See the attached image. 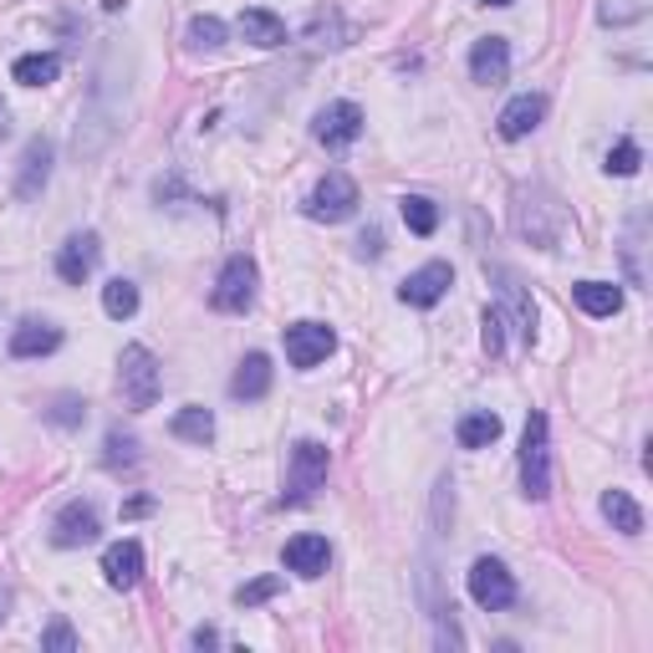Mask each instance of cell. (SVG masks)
<instances>
[{"label": "cell", "mask_w": 653, "mask_h": 653, "mask_svg": "<svg viewBox=\"0 0 653 653\" xmlns=\"http://www.w3.org/2000/svg\"><path fill=\"white\" fill-rule=\"evenodd\" d=\"M118 383H123V399H128V409H154L159 403V358L148 352V347H123L118 358Z\"/></svg>", "instance_id": "6da1fadb"}, {"label": "cell", "mask_w": 653, "mask_h": 653, "mask_svg": "<svg viewBox=\"0 0 653 653\" xmlns=\"http://www.w3.org/2000/svg\"><path fill=\"white\" fill-rule=\"evenodd\" d=\"M520 491L531 495V501H547V495H551L547 413H531V419H526V434H520Z\"/></svg>", "instance_id": "7a4b0ae2"}, {"label": "cell", "mask_w": 653, "mask_h": 653, "mask_svg": "<svg viewBox=\"0 0 653 653\" xmlns=\"http://www.w3.org/2000/svg\"><path fill=\"white\" fill-rule=\"evenodd\" d=\"M327 481V444L302 440L292 450V475H286V506H302L312 501V491Z\"/></svg>", "instance_id": "3957f363"}, {"label": "cell", "mask_w": 653, "mask_h": 653, "mask_svg": "<svg viewBox=\"0 0 653 653\" xmlns=\"http://www.w3.org/2000/svg\"><path fill=\"white\" fill-rule=\"evenodd\" d=\"M352 210H358V185H352L343 169H333L327 179H317V189L307 194V214L312 220H327V225L347 220Z\"/></svg>", "instance_id": "277c9868"}, {"label": "cell", "mask_w": 653, "mask_h": 653, "mask_svg": "<svg viewBox=\"0 0 653 653\" xmlns=\"http://www.w3.org/2000/svg\"><path fill=\"white\" fill-rule=\"evenodd\" d=\"M470 598L481 602L485 613L510 608V602H516V577L506 572V561H495V557L475 561V567H470Z\"/></svg>", "instance_id": "5b68a950"}, {"label": "cell", "mask_w": 653, "mask_h": 653, "mask_svg": "<svg viewBox=\"0 0 653 653\" xmlns=\"http://www.w3.org/2000/svg\"><path fill=\"white\" fill-rule=\"evenodd\" d=\"M214 312H245L255 302V261L251 255H230L220 281H214Z\"/></svg>", "instance_id": "8992f818"}, {"label": "cell", "mask_w": 653, "mask_h": 653, "mask_svg": "<svg viewBox=\"0 0 653 653\" xmlns=\"http://www.w3.org/2000/svg\"><path fill=\"white\" fill-rule=\"evenodd\" d=\"M333 347H337V333L327 322H296V327H286V358H292V368H317V362H327Z\"/></svg>", "instance_id": "52a82bcc"}, {"label": "cell", "mask_w": 653, "mask_h": 653, "mask_svg": "<svg viewBox=\"0 0 653 653\" xmlns=\"http://www.w3.org/2000/svg\"><path fill=\"white\" fill-rule=\"evenodd\" d=\"M97 531H103V520H97V510L87 506V501H67V506L56 510L52 520V541L56 547H93Z\"/></svg>", "instance_id": "ba28073f"}, {"label": "cell", "mask_w": 653, "mask_h": 653, "mask_svg": "<svg viewBox=\"0 0 653 653\" xmlns=\"http://www.w3.org/2000/svg\"><path fill=\"white\" fill-rule=\"evenodd\" d=\"M317 138L327 148H347L362 138V107L358 103H327L317 113Z\"/></svg>", "instance_id": "9c48e42d"}, {"label": "cell", "mask_w": 653, "mask_h": 653, "mask_svg": "<svg viewBox=\"0 0 653 653\" xmlns=\"http://www.w3.org/2000/svg\"><path fill=\"white\" fill-rule=\"evenodd\" d=\"M454 286V271H450V261H429V266H419L409 281L399 286V296L409 302V307H434L444 292Z\"/></svg>", "instance_id": "30bf717a"}, {"label": "cell", "mask_w": 653, "mask_h": 653, "mask_svg": "<svg viewBox=\"0 0 653 653\" xmlns=\"http://www.w3.org/2000/svg\"><path fill=\"white\" fill-rule=\"evenodd\" d=\"M93 271H97V235L82 230V235H72V241L56 251V276L67 281V286H82Z\"/></svg>", "instance_id": "8fae6325"}, {"label": "cell", "mask_w": 653, "mask_h": 653, "mask_svg": "<svg viewBox=\"0 0 653 653\" xmlns=\"http://www.w3.org/2000/svg\"><path fill=\"white\" fill-rule=\"evenodd\" d=\"M541 118H547V97H536V93H520V97H510L506 103V113H501V138H526V134H536L541 128Z\"/></svg>", "instance_id": "7c38bea8"}, {"label": "cell", "mask_w": 653, "mask_h": 653, "mask_svg": "<svg viewBox=\"0 0 653 653\" xmlns=\"http://www.w3.org/2000/svg\"><path fill=\"white\" fill-rule=\"evenodd\" d=\"M103 577H107V587L134 592L138 577H144V547H138V541H118V547H107L103 551Z\"/></svg>", "instance_id": "4fadbf2b"}, {"label": "cell", "mask_w": 653, "mask_h": 653, "mask_svg": "<svg viewBox=\"0 0 653 653\" xmlns=\"http://www.w3.org/2000/svg\"><path fill=\"white\" fill-rule=\"evenodd\" d=\"M46 173H52V144L46 138H31L21 148V173H15V194L21 200H36L41 189H46Z\"/></svg>", "instance_id": "5bb4252c"}, {"label": "cell", "mask_w": 653, "mask_h": 653, "mask_svg": "<svg viewBox=\"0 0 653 653\" xmlns=\"http://www.w3.org/2000/svg\"><path fill=\"white\" fill-rule=\"evenodd\" d=\"M281 557H286V567H292L296 577H322L327 572V561H333V547H327V536L307 531V536H292Z\"/></svg>", "instance_id": "9a60e30c"}, {"label": "cell", "mask_w": 653, "mask_h": 653, "mask_svg": "<svg viewBox=\"0 0 653 653\" xmlns=\"http://www.w3.org/2000/svg\"><path fill=\"white\" fill-rule=\"evenodd\" d=\"M506 72H510V46H506V36L475 41V52H470V77L485 82V87H495V82H506Z\"/></svg>", "instance_id": "2e32d148"}, {"label": "cell", "mask_w": 653, "mask_h": 653, "mask_svg": "<svg viewBox=\"0 0 653 653\" xmlns=\"http://www.w3.org/2000/svg\"><path fill=\"white\" fill-rule=\"evenodd\" d=\"M56 347H62V333H56L52 322L27 317L11 333V358H46V352H56Z\"/></svg>", "instance_id": "e0dca14e"}, {"label": "cell", "mask_w": 653, "mask_h": 653, "mask_svg": "<svg viewBox=\"0 0 653 653\" xmlns=\"http://www.w3.org/2000/svg\"><path fill=\"white\" fill-rule=\"evenodd\" d=\"M266 393H271V358L266 352H251V358L235 368V378H230V399L255 403V399H266Z\"/></svg>", "instance_id": "ac0fdd59"}, {"label": "cell", "mask_w": 653, "mask_h": 653, "mask_svg": "<svg viewBox=\"0 0 653 653\" xmlns=\"http://www.w3.org/2000/svg\"><path fill=\"white\" fill-rule=\"evenodd\" d=\"M572 296L587 317H618V307H623V292H618L613 281H577Z\"/></svg>", "instance_id": "d6986e66"}, {"label": "cell", "mask_w": 653, "mask_h": 653, "mask_svg": "<svg viewBox=\"0 0 653 653\" xmlns=\"http://www.w3.org/2000/svg\"><path fill=\"white\" fill-rule=\"evenodd\" d=\"M602 516L613 520V531H623V536H639L643 531V510H639V501L628 491H608L602 495Z\"/></svg>", "instance_id": "ffe728a7"}, {"label": "cell", "mask_w": 653, "mask_h": 653, "mask_svg": "<svg viewBox=\"0 0 653 653\" xmlns=\"http://www.w3.org/2000/svg\"><path fill=\"white\" fill-rule=\"evenodd\" d=\"M173 440H189V444H210L214 440V413L200 409V403H189V409L173 413Z\"/></svg>", "instance_id": "44dd1931"}, {"label": "cell", "mask_w": 653, "mask_h": 653, "mask_svg": "<svg viewBox=\"0 0 653 653\" xmlns=\"http://www.w3.org/2000/svg\"><path fill=\"white\" fill-rule=\"evenodd\" d=\"M241 36L251 41V46H281L286 41V27H281V15L271 11H241Z\"/></svg>", "instance_id": "7402d4cb"}, {"label": "cell", "mask_w": 653, "mask_h": 653, "mask_svg": "<svg viewBox=\"0 0 653 653\" xmlns=\"http://www.w3.org/2000/svg\"><path fill=\"white\" fill-rule=\"evenodd\" d=\"M495 440H501V413L475 409L460 419V444H465V450H485V444H495Z\"/></svg>", "instance_id": "603a6c76"}, {"label": "cell", "mask_w": 653, "mask_h": 653, "mask_svg": "<svg viewBox=\"0 0 653 653\" xmlns=\"http://www.w3.org/2000/svg\"><path fill=\"white\" fill-rule=\"evenodd\" d=\"M56 72H62V62H56L52 52H31L11 67V77L27 82V87H46V82H56Z\"/></svg>", "instance_id": "cb8c5ba5"}, {"label": "cell", "mask_w": 653, "mask_h": 653, "mask_svg": "<svg viewBox=\"0 0 653 653\" xmlns=\"http://www.w3.org/2000/svg\"><path fill=\"white\" fill-rule=\"evenodd\" d=\"M495 276H501V292H506L510 312H516L520 337H526V343H536V307L526 302V292H520V281H516V276H506V271H495Z\"/></svg>", "instance_id": "d4e9b609"}, {"label": "cell", "mask_w": 653, "mask_h": 653, "mask_svg": "<svg viewBox=\"0 0 653 653\" xmlns=\"http://www.w3.org/2000/svg\"><path fill=\"white\" fill-rule=\"evenodd\" d=\"M403 225L413 230V235H434L440 230V210H434V200H424V194H403Z\"/></svg>", "instance_id": "484cf974"}, {"label": "cell", "mask_w": 653, "mask_h": 653, "mask_svg": "<svg viewBox=\"0 0 653 653\" xmlns=\"http://www.w3.org/2000/svg\"><path fill=\"white\" fill-rule=\"evenodd\" d=\"M103 312H107V317H134V312H138V286H134V281H107V286H103Z\"/></svg>", "instance_id": "4316f807"}, {"label": "cell", "mask_w": 653, "mask_h": 653, "mask_svg": "<svg viewBox=\"0 0 653 653\" xmlns=\"http://www.w3.org/2000/svg\"><path fill=\"white\" fill-rule=\"evenodd\" d=\"M649 11H653V0H602L598 6L602 27H633V21H643Z\"/></svg>", "instance_id": "83f0119b"}, {"label": "cell", "mask_w": 653, "mask_h": 653, "mask_svg": "<svg viewBox=\"0 0 653 653\" xmlns=\"http://www.w3.org/2000/svg\"><path fill=\"white\" fill-rule=\"evenodd\" d=\"M103 465H107V470H128V465H138V440H134V434H123V429H113V434H107V454H103Z\"/></svg>", "instance_id": "f1b7e54d"}, {"label": "cell", "mask_w": 653, "mask_h": 653, "mask_svg": "<svg viewBox=\"0 0 653 653\" xmlns=\"http://www.w3.org/2000/svg\"><path fill=\"white\" fill-rule=\"evenodd\" d=\"M220 41H225V27H220L214 15H194V21H189V46H200V52H214Z\"/></svg>", "instance_id": "f546056e"}, {"label": "cell", "mask_w": 653, "mask_h": 653, "mask_svg": "<svg viewBox=\"0 0 653 653\" xmlns=\"http://www.w3.org/2000/svg\"><path fill=\"white\" fill-rule=\"evenodd\" d=\"M46 419H52V424H62V429H77L82 419H87V403L72 399V393H62V399H56L52 409H46Z\"/></svg>", "instance_id": "4dcf8cb0"}, {"label": "cell", "mask_w": 653, "mask_h": 653, "mask_svg": "<svg viewBox=\"0 0 653 653\" xmlns=\"http://www.w3.org/2000/svg\"><path fill=\"white\" fill-rule=\"evenodd\" d=\"M276 592H281V577H255V582L235 587V602H241V608H255V602L276 598Z\"/></svg>", "instance_id": "1f68e13d"}, {"label": "cell", "mask_w": 653, "mask_h": 653, "mask_svg": "<svg viewBox=\"0 0 653 653\" xmlns=\"http://www.w3.org/2000/svg\"><path fill=\"white\" fill-rule=\"evenodd\" d=\"M639 144H633V138H623V144L613 148V154H608V173H639Z\"/></svg>", "instance_id": "d6a6232c"}, {"label": "cell", "mask_w": 653, "mask_h": 653, "mask_svg": "<svg viewBox=\"0 0 653 653\" xmlns=\"http://www.w3.org/2000/svg\"><path fill=\"white\" fill-rule=\"evenodd\" d=\"M485 333H481V343H485V352H491V358H501V352H506V333H501V327H506V322H501V312H485V322H481Z\"/></svg>", "instance_id": "836d02e7"}, {"label": "cell", "mask_w": 653, "mask_h": 653, "mask_svg": "<svg viewBox=\"0 0 653 653\" xmlns=\"http://www.w3.org/2000/svg\"><path fill=\"white\" fill-rule=\"evenodd\" d=\"M41 643H46V649H56V653H72V649H77V633H72L67 623H52Z\"/></svg>", "instance_id": "e575fe53"}, {"label": "cell", "mask_w": 653, "mask_h": 653, "mask_svg": "<svg viewBox=\"0 0 653 653\" xmlns=\"http://www.w3.org/2000/svg\"><path fill=\"white\" fill-rule=\"evenodd\" d=\"M189 643H194V649H214V643H220V633H214V628H194V633H189Z\"/></svg>", "instance_id": "d590c367"}, {"label": "cell", "mask_w": 653, "mask_h": 653, "mask_svg": "<svg viewBox=\"0 0 653 653\" xmlns=\"http://www.w3.org/2000/svg\"><path fill=\"white\" fill-rule=\"evenodd\" d=\"M358 245H362V255H378V251H383V235H378V230H368Z\"/></svg>", "instance_id": "8d00e7d4"}, {"label": "cell", "mask_w": 653, "mask_h": 653, "mask_svg": "<svg viewBox=\"0 0 653 653\" xmlns=\"http://www.w3.org/2000/svg\"><path fill=\"white\" fill-rule=\"evenodd\" d=\"M6 608H11V592L0 587V623H6Z\"/></svg>", "instance_id": "74e56055"}, {"label": "cell", "mask_w": 653, "mask_h": 653, "mask_svg": "<svg viewBox=\"0 0 653 653\" xmlns=\"http://www.w3.org/2000/svg\"><path fill=\"white\" fill-rule=\"evenodd\" d=\"M11 134V123H6V103H0V138Z\"/></svg>", "instance_id": "f35d334b"}, {"label": "cell", "mask_w": 653, "mask_h": 653, "mask_svg": "<svg viewBox=\"0 0 653 653\" xmlns=\"http://www.w3.org/2000/svg\"><path fill=\"white\" fill-rule=\"evenodd\" d=\"M481 6H510V0H481Z\"/></svg>", "instance_id": "ab89813d"}]
</instances>
